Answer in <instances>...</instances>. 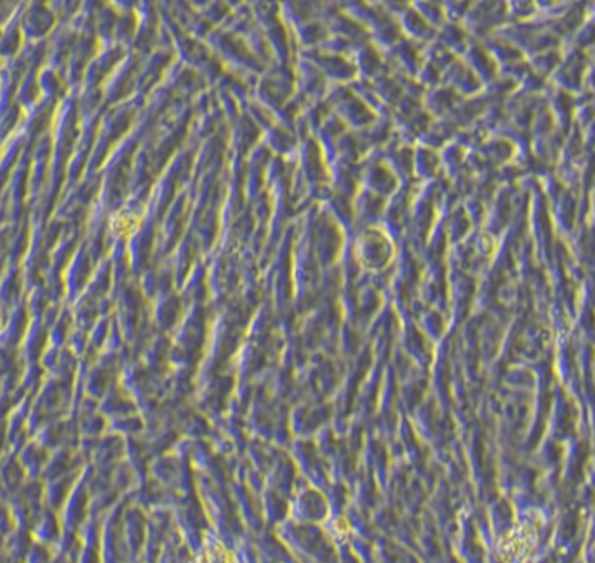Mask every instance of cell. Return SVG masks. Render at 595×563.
I'll list each match as a JSON object with an SVG mask.
<instances>
[{
	"mask_svg": "<svg viewBox=\"0 0 595 563\" xmlns=\"http://www.w3.org/2000/svg\"><path fill=\"white\" fill-rule=\"evenodd\" d=\"M536 546V527L524 523L505 535L500 542V556L507 563H522Z\"/></svg>",
	"mask_w": 595,
	"mask_h": 563,
	"instance_id": "cell-1",
	"label": "cell"
},
{
	"mask_svg": "<svg viewBox=\"0 0 595 563\" xmlns=\"http://www.w3.org/2000/svg\"><path fill=\"white\" fill-rule=\"evenodd\" d=\"M191 563H230V553L221 542L213 541L204 546L202 551L198 553Z\"/></svg>",
	"mask_w": 595,
	"mask_h": 563,
	"instance_id": "cell-2",
	"label": "cell"
},
{
	"mask_svg": "<svg viewBox=\"0 0 595 563\" xmlns=\"http://www.w3.org/2000/svg\"><path fill=\"white\" fill-rule=\"evenodd\" d=\"M134 226H136V221L132 220L131 216L118 214V216H115L114 220H112V228H114L115 233H118V235L131 233V231L134 230Z\"/></svg>",
	"mask_w": 595,
	"mask_h": 563,
	"instance_id": "cell-3",
	"label": "cell"
}]
</instances>
